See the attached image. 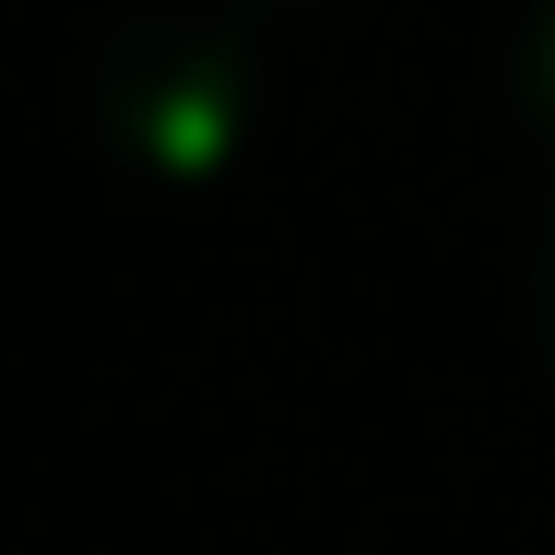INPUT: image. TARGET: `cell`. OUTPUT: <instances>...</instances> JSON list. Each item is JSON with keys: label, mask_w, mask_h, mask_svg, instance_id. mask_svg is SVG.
<instances>
[{"label": "cell", "mask_w": 555, "mask_h": 555, "mask_svg": "<svg viewBox=\"0 0 555 555\" xmlns=\"http://www.w3.org/2000/svg\"><path fill=\"white\" fill-rule=\"evenodd\" d=\"M83 130L142 190H224L260 142V12L118 0L83 48Z\"/></svg>", "instance_id": "obj_1"}, {"label": "cell", "mask_w": 555, "mask_h": 555, "mask_svg": "<svg viewBox=\"0 0 555 555\" xmlns=\"http://www.w3.org/2000/svg\"><path fill=\"white\" fill-rule=\"evenodd\" d=\"M496 83H508V118H520L532 142H555V0H520V12H508Z\"/></svg>", "instance_id": "obj_2"}, {"label": "cell", "mask_w": 555, "mask_h": 555, "mask_svg": "<svg viewBox=\"0 0 555 555\" xmlns=\"http://www.w3.org/2000/svg\"><path fill=\"white\" fill-rule=\"evenodd\" d=\"M520 308H532V366L555 378V214L532 224V272H520Z\"/></svg>", "instance_id": "obj_3"}, {"label": "cell", "mask_w": 555, "mask_h": 555, "mask_svg": "<svg viewBox=\"0 0 555 555\" xmlns=\"http://www.w3.org/2000/svg\"><path fill=\"white\" fill-rule=\"evenodd\" d=\"M248 12H260V24H272V12H332V0H248Z\"/></svg>", "instance_id": "obj_4"}]
</instances>
